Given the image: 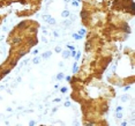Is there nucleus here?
<instances>
[{"mask_svg":"<svg viewBox=\"0 0 135 126\" xmlns=\"http://www.w3.org/2000/svg\"><path fill=\"white\" fill-rule=\"evenodd\" d=\"M82 23L110 42H124L131 34L128 21L134 17L133 0H81Z\"/></svg>","mask_w":135,"mask_h":126,"instance_id":"1","label":"nucleus"},{"mask_svg":"<svg viewBox=\"0 0 135 126\" xmlns=\"http://www.w3.org/2000/svg\"><path fill=\"white\" fill-rule=\"evenodd\" d=\"M100 80L81 82L73 76L69 80L70 97L80 103L82 111V123L84 125H107L104 116L110 109V101L115 91L111 86L100 83Z\"/></svg>","mask_w":135,"mask_h":126,"instance_id":"2","label":"nucleus"},{"mask_svg":"<svg viewBox=\"0 0 135 126\" xmlns=\"http://www.w3.org/2000/svg\"><path fill=\"white\" fill-rule=\"evenodd\" d=\"M117 46L113 42L105 39L97 31L88 30L85 37L84 56L74 78L81 82L100 80L103 73L112 61Z\"/></svg>","mask_w":135,"mask_h":126,"instance_id":"3","label":"nucleus"},{"mask_svg":"<svg viewBox=\"0 0 135 126\" xmlns=\"http://www.w3.org/2000/svg\"><path fill=\"white\" fill-rule=\"evenodd\" d=\"M39 23L33 20H24L14 27L8 34L6 39L9 45L8 56L0 65V81L16 66L19 60L27 53H29L32 46L38 43L37 32Z\"/></svg>","mask_w":135,"mask_h":126,"instance_id":"4","label":"nucleus"},{"mask_svg":"<svg viewBox=\"0 0 135 126\" xmlns=\"http://www.w3.org/2000/svg\"><path fill=\"white\" fill-rule=\"evenodd\" d=\"M43 0H0V26L12 14L17 17L31 16L41 10Z\"/></svg>","mask_w":135,"mask_h":126,"instance_id":"5","label":"nucleus"},{"mask_svg":"<svg viewBox=\"0 0 135 126\" xmlns=\"http://www.w3.org/2000/svg\"><path fill=\"white\" fill-rule=\"evenodd\" d=\"M70 56V52L67 51V50H64L62 51V58H65V59H67V58H69Z\"/></svg>","mask_w":135,"mask_h":126,"instance_id":"6","label":"nucleus"},{"mask_svg":"<svg viewBox=\"0 0 135 126\" xmlns=\"http://www.w3.org/2000/svg\"><path fill=\"white\" fill-rule=\"evenodd\" d=\"M52 54V52L51 51H47V52H45V53H43V58H44V59H47L49 57H50Z\"/></svg>","mask_w":135,"mask_h":126,"instance_id":"7","label":"nucleus"},{"mask_svg":"<svg viewBox=\"0 0 135 126\" xmlns=\"http://www.w3.org/2000/svg\"><path fill=\"white\" fill-rule=\"evenodd\" d=\"M47 23H49V24H56V20L52 19V17H50V19L47 20Z\"/></svg>","mask_w":135,"mask_h":126,"instance_id":"8","label":"nucleus"},{"mask_svg":"<svg viewBox=\"0 0 135 126\" xmlns=\"http://www.w3.org/2000/svg\"><path fill=\"white\" fill-rule=\"evenodd\" d=\"M64 76H65V74H64V73H59V74L57 75V80H62Z\"/></svg>","mask_w":135,"mask_h":126,"instance_id":"9","label":"nucleus"},{"mask_svg":"<svg viewBox=\"0 0 135 126\" xmlns=\"http://www.w3.org/2000/svg\"><path fill=\"white\" fill-rule=\"evenodd\" d=\"M39 61H41V59H39V58H38V57H36V58H33L32 63H33V64H38V63H39Z\"/></svg>","mask_w":135,"mask_h":126,"instance_id":"10","label":"nucleus"},{"mask_svg":"<svg viewBox=\"0 0 135 126\" xmlns=\"http://www.w3.org/2000/svg\"><path fill=\"white\" fill-rule=\"evenodd\" d=\"M61 15H62L64 17H67V16H68V15H69V12H67V11H66V12H64V13L61 14Z\"/></svg>","mask_w":135,"mask_h":126,"instance_id":"11","label":"nucleus"},{"mask_svg":"<svg viewBox=\"0 0 135 126\" xmlns=\"http://www.w3.org/2000/svg\"><path fill=\"white\" fill-rule=\"evenodd\" d=\"M49 19H50V16H49V15H43V20H44V21H46V22H47Z\"/></svg>","mask_w":135,"mask_h":126,"instance_id":"12","label":"nucleus"},{"mask_svg":"<svg viewBox=\"0 0 135 126\" xmlns=\"http://www.w3.org/2000/svg\"><path fill=\"white\" fill-rule=\"evenodd\" d=\"M56 52L60 53V52H61V48H60V46H57V48H56Z\"/></svg>","mask_w":135,"mask_h":126,"instance_id":"13","label":"nucleus"},{"mask_svg":"<svg viewBox=\"0 0 135 126\" xmlns=\"http://www.w3.org/2000/svg\"><path fill=\"white\" fill-rule=\"evenodd\" d=\"M76 71H78V63L74 64V73H76Z\"/></svg>","mask_w":135,"mask_h":126,"instance_id":"14","label":"nucleus"},{"mask_svg":"<svg viewBox=\"0 0 135 126\" xmlns=\"http://www.w3.org/2000/svg\"><path fill=\"white\" fill-rule=\"evenodd\" d=\"M66 91H67V88H65V87L61 88V93H66Z\"/></svg>","mask_w":135,"mask_h":126,"instance_id":"15","label":"nucleus"},{"mask_svg":"<svg viewBox=\"0 0 135 126\" xmlns=\"http://www.w3.org/2000/svg\"><path fill=\"white\" fill-rule=\"evenodd\" d=\"M121 117H122V115H121L120 112H119V113L117 112V118H121Z\"/></svg>","mask_w":135,"mask_h":126,"instance_id":"16","label":"nucleus"},{"mask_svg":"<svg viewBox=\"0 0 135 126\" xmlns=\"http://www.w3.org/2000/svg\"><path fill=\"white\" fill-rule=\"evenodd\" d=\"M69 105H70L69 102H66V103H65V106H69Z\"/></svg>","mask_w":135,"mask_h":126,"instance_id":"17","label":"nucleus"}]
</instances>
